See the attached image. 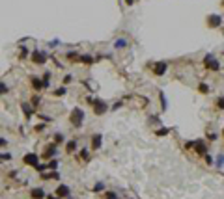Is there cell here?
I'll use <instances>...</instances> for the list:
<instances>
[{"mask_svg":"<svg viewBox=\"0 0 224 199\" xmlns=\"http://www.w3.org/2000/svg\"><path fill=\"white\" fill-rule=\"evenodd\" d=\"M54 154H56V143H50V145H47L45 156H54Z\"/></svg>","mask_w":224,"mask_h":199,"instance_id":"10","label":"cell"},{"mask_svg":"<svg viewBox=\"0 0 224 199\" xmlns=\"http://www.w3.org/2000/svg\"><path fill=\"white\" fill-rule=\"evenodd\" d=\"M32 86H34L36 90H43V87H45V86H43V82H41L39 78H34V80H32Z\"/></svg>","mask_w":224,"mask_h":199,"instance_id":"18","label":"cell"},{"mask_svg":"<svg viewBox=\"0 0 224 199\" xmlns=\"http://www.w3.org/2000/svg\"><path fill=\"white\" fill-rule=\"evenodd\" d=\"M106 110H109V106H106L103 101H95V103H93V112H95V114H99V115H101V114L106 112Z\"/></svg>","mask_w":224,"mask_h":199,"instance_id":"4","label":"cell"},{"mask_svg":"<svg viewBox=\"0 0 224 199\" xmlns=\"http://www.w3.org/2000/svg\"><path fill=\"white\" fill-rule=\"evenodd\" d=\"M79 62H82V63H93V58L92 56H88V54H82V56H79Z\"/></svg>","mask_w":224,"mask_h":199,"instance_id":"16","label":"cell"},{"mask_svg":"<svg viewBox=\"0 0 224 199\" xmlns=\"http://www.w3.org/2000/svg\"><path fill=\"white\" fill-rule=\"evenodd\" d=\"M204 65H206V69H209V71H219L220 69L219 60H215V56H211V54H207V56L204 58Z\"/></svg>","mask_w":224,"mask_h":199,"instance_id":"2","label":"cell"},{"mask_svg":"<svg viewBox=\"0 0 224 199\" xmlns=\"http://www.w3.org/2000/svg\"><path fill=\"white\" fill-rule=\"evenodd\" d=\"M161 103H163V110H166L168 108V104H166V99H164V95L161 93Z\"/></svg>","mask_w":224,"mask_h":199,"instance_id":"30","label":"cell"},{"mask_svg":"<svg viewBox=\"0 0 224 199\" xmlns=\"http://www.w3.org/2000/svg\"><path fill=\"white\" fill-rule=\"evenodd\" d=\"M198 91H200V93H209V86H207V84H200V86H198Z\"/></svg>","mask_w":224,"mask_h":199,"instance_id":"20","label":"cell"},{"mask_svg":"<svg viewBox=\"0 0 224 199\" xmlns=\"http://www.w3.org/2000/svg\"><path fill=\"white\" fill-rule=\"evenodd\" d=\"M63 93H66V87H58V90L54 91V95H58V97H60V95H63Z\"/></svg>","mask_w":224,"mask_h":199,"instance_id":"27","label":"cell"},{"mask_svg":"<svg viewBox=\"0 0 224 199\" xmlns=\"http://www.w3.org/2000/svg\"><path fill=\"white\" fill-rule=\"evenodd\" d=\"M23 162L28 164V166H34V168H36V166L39 164V156H37L36 153H28V154H24V156H23Z\"/></svg>","mask_w":224,"mask_h":199,"instance_id":"3","label":"cell"},{"mask_svg":"<svg viewBox=\"0 0 224 199\" xmlns=\"http://www.w3.org/2000/svg\"><path fill=\"white\" fill-rule=\"evenodd\" d=\"M166 69H168V65H166L164 62L155 63V67H153V71H155V74H157V76H163V74L166 73Z\"/></svg>","mask_w":224,"mask_h":199,"instance_id":"5","label":"cell"},{"mask_svg":"<svg viewBox=\"0 0 224 199\" xmlns=\"http://www.w3.org/2000/svg\"><path fill=\"white\" fill-rule=\"evenodd\" d=\"M32 62H34V63H45V54L39 52V50L32 52Z\"/></svg>","mask_w":224,"mask_h":199,"instance_id":"7","label":"cell"},{"mask_svg":"<svg viewBox=\"0 0 224 199\" xmlns=\"http://www.w3.org/2000/svg\"><path fill=\"white\" fill-rule=\"evenodd\" d=\"M194 147H196V153H198V154H204V156L207 154V145H206L204 141H196Z\"/></svg>","mask_w":224,"mask_h":199,"instance_id":"8","label":"cell"},{"mask_svg":"<svg viewBox=\"0 0 224 199\" xmlns=\"http://www.w3.org/2000/svg\"><path fill=\"white\" fill-rule=\"evenodd\" d=\"M41 179L43 181H54V179H58V173H41Z\"/></svg>","mask_w":224,"mask_h":199,"instance_id":"13","label":"cell"},{"mask_svg":"<svg viewBox=\"0 0 224 199\" xmlns=\"http://www.w3.org/2000/svg\"><path fill=\"white\" fill-rule=\"evenodd\" d=\"M6 160H11V154H9V153H2V154H0V162H6Z\"/></svg>","mask_w":224,"mask_h":199,"instance_id":"22","label":"cell"},{"mask_svg":"<svg viewBox=\"0 0 224 199\" xmlns=\"http://www.w3.org/2000/svg\"><path fill=\"white\" fill-rule=\"evenodd\" d=\"M168 132H170V128H159V130H155V134L157 136H166Z\"/></svg>","mask_w":224,"mask_h":199,"instance_id":"21","label":"cell"},{"mask_svg":"<svg viewBox=\"0 0 224 199\" xmlns=\"http://www.w3.org/2000/svg\"><path fill=\"white\" fill-rule=\"evenodd\" d=\"M69 194H71V190H69V186H66V184H60L56 188V195L58 197H67Z\"/></svg>","mask_w":224,"mask_h":199,"instance_id":"6","label":"cell"},{"mask_svg":"<svg viewBox=\"0 0 224 199\" xmlns=\"http://www.w3.org/2000/svg\"><path fill=\"white\" fill-rule=\"evenodd\" d=\"M217 106H219L220 110H224V97H220V99H217Z\"/></svg>","mask_w":224,"mask_h":199,"instance_id":"26","label":"cell"},{"mask_svg":"<svg viewBox=\"0 0 224 199\" xmlns=\"http://www.w3.org/2000/svg\"><path fill=\"white\" fill-rule=\"evenodd\" d=\"M220 21H222V19H220L219 15H211L207 23H209V26H219V24H220Z\"/></svg>","mask_w":224,"mask_h":199,"instance_id":"11","label":"cell"},{"mask_svg":"<svg viewBox=\"0 0 224 199\" xmlns=\"http://www.w3.org/2000/svg\"><path fill=\"white\" fill-rule=\"evenodd\" d=\"M47 168H49V169H56V168H58V162H56V160H50V162L47 164Z\"/></svg>","mask_w":224,"mask_h":199,"instance_id":"23","label":"cell"},{"mask_svg":"<svg viewBox=\"0 0 224 199\" xmlns=\"http://www.w3.org/2000/svg\"><path fill=\"white\" fill-rule=\"evenodd\" d=\"M204 158H206V162H207V164H213V158L209 156V154H206V156H204Z\"/></svg>","mask_w":224,"mask_h":199,"instance_id":"34","label":"cell"},{"mask_svg":"<svg viewBox=\"0 0 224 199\" xmlns=\"http://www.w3.org/2000/svg\"><path fill=\"white\" fill-rule=\"evenodd\" d=\"M26 54H28V50H26V49L23 47V50H21V58H24V56H26Z\"/></svg>","mask_w":224,"mask_h":199,"instance_id":"35","label":"cell"},{"mask_svg":"<svg viewBox=\"0 0 224 199\" xmlns=\"http://www.w3.org/2000/svg\"><path fill=\"white\" fill-rule=\"evenodd\" d=\"M30 195L34 197V199H43V197H45V192L41 190V188H34V190L30 192Z\"/></svg>","mask_w":224,"mask_h":199,"instance_id":"9","label":"cell"},{"mask_svg":"<svg viewBox=\"0 0 224 199\" xmlns=\"http://www.w3.org/2000/svg\"><path fill=\"white\" fill-rule=\"evenodd\" d=\"M8 145V141L6 140H2V138H0V147H6Z\"/></svg>","mask_w":224,"mask_h":199,"instance_id":"36","label":"cell"},{"mask_svg":"<svg viewBox=\"0 0 224 199\" xmlns=\"http://www.w3.org/2000/svg\"><path fill=\"white\" fill-rule=\"evenodd\" d=\"M69 119H71V125H73L75 128H79V127H82V123H84V112H82L80 108H73Z\"/></svg>","mask_w":224,"mask_h":199,"instance_id":"1","label":"cell"},{"mask_svg":"<svg viewBox=\"0 0 224 199\" xmlns=\"http://www.w3.org/2000/svg\"><path fill=\"white\" fill-rule=\"evenodd\" d=\"M6 91H8V86H6V84H0V95L6 93Z\"/></svg>","mask_w":224,"mask_h":199,"instance_id":"31","label":"cell"},{"mask_svg":"<svg viewBox=\"0 0 224 199\" xmlns=\"http://www.w3.org/2000/svg\"><path fill=\"white\" fill-rule=\"evenodd\" d=\"M125 45H127V41H125V39H118V41L114 43V47H116V49H123Z\"/></svg>","mask_w":224,"mask_h":199,"instance_id":"19","label":"cell"},{"mask_svg":"<svg viewBox=\"0 0 224 199\" xmlns=\"http://www.w3.org/2000/svg\"><path fill=\"white\" fill-rule=\"evenodd\" d=\"M49 78H50V73H45V76H43V86L45 87H49Z\"/></svg>","mask_w":224,"mask_h":199,"instance_id":"24","label":"cell"},{"mask_svg":"<svg viewBox=\"0 0 224 199\" xmlns=\"http://www.w3.org/2000/svg\"><path fill=\"white\" fill-rule=\"evenodd\" d=\"M101 147V134H95L92 140V149H99Z\"/></svg>","mask_w":224,"mask_h":199,"instance_id":"12","label":"cell"},{"mask_svg":"<svg viewBox=\"0 0 224 199\" xmlns=\"http://www.w3.org/2000/svg\"><path fill=\"white\" fill-rule=\"evenodd\" d=\"M63 82H66V84H67V82H71V74H67V76H63Z\"/></svg>","mask_w":224,"mask_h":199,"instance_id":"37","label":"cell"},{"mask_svg":"<svg viewBox=\"0 0 224 199\" xmlns=\"http://www.w3.org/2000/svg\"><path fill=\"white\" fill-rule=\"evenodd\" d=\"M21 108H23V112H24V115L30 119L32 117V108L28 106V103H23V104H21Z\"/></svg>","mask_w":224,"mask_h":199,"instance_id":"14","label":"cell"},{"mask_svg":"<svg viewBox=\"0 0 224 199\" xmlns=\"http://www.w3.org/2000/svg\"><path fill=\"white\" fill-rule=\"evenodd\" d=\"M32 103H34V106H37L39 104V97H34V101H32Z\"/></svg>","mask_w":224,"mask_h":199,"instance_id":"38","label":"cell"},{"mask_svg":"<svg viewBox=\"0 0 224 199\" xmlns=\"http://www.w3.org/2000/svg\"><path fill=\"white\" fill-rule=\"evenodd\" d=\"M194 143H196V141H189V143H185V149H193Z\"/></svg>","mask_w":224,"mask_h":199,"instance_id":"32","label":"cell"},{"mask_svg":"<svg viewBox=\"0 0 224 199\" xmlns=\"http://www.w3.org/2000/svg\"><path fill=\"white\" fill-rule=\"evenodd\" d=\"M125 2H127V4H133V0H125Z\"/></svg>","mask_w":224,"mask_h":199,"instance_id":"39","label":"cell"},{"mask_svg":"<svg viewBox=\"0 0 224 199\" xmlns=\"http://www.w3.org/2000/svg\"><path fill=\"white\" fill-rule=\"evenodd\" d=\"M222 134H224V130H222Z\"/></svg>","mask_w":224,"mask_h":199,"instance_id":"40","label":"cell"},{"mask_svg":"<svg viewBox=\"0 0 224 199\" xmlns=\"http://www.w3.org/2000/svg\"><path fill=\"white\" fill-rule=\"evenodd\" d=\"M66 149H67V153H73L75 149H77V141H75V140H69V141L66 143Z\"/></svg>","mask_w":224,"mask_h":199,"instance_id":"15","label":"cell"},{"mask_svg":"<svg viewBox=\"0 0 224 199\" xmlns=\"http://www.w3.org/2000/svg\"><path fill=\"white\" fill-rule=\"evenodd\" d=\"M207 138L213 141V140H217V134H215V132H209V136H207Z\"/></svg>","mask_w":224,"mask_h":199,"instance_id":"33","label":"cell"},{"mask_svg":"<svg viewBox=\"0 0 224 199\" xmlns=\"http://www.w3.org/2000/svg\"><path fill=\"white\" fill-rule=\"evenodd\" d=\"M103 188H105V184H103V182H97V184L93 186V192H101Z\"/></svg>","mask_w":224,"mask_h":199,"instance_id":"25","label":"cell"},{"mask_svg":"<svg viewBox=\"0 0 224 199\" xmlns=\"http://www.w3.org/2000/svg\"><path fill=\"white\" fill-rule=\"evenodd\" d=\"M106 199H118V195H116L114 192H106Z\"/></svg>","mask_w":224,"mask_h":199,"instance_id":"28","label":"cell"},{"mask_svg":"<svg viewBox=\"0 0 224 199\" xmlns=\"http://www.w3.org/2000/svg\"><path fill=\"white\" fill-rule=\"evenodd\" d=\"M80 156H82L84 160H88V158H90V154H88V151H86V149H82V153H80Z\"/></svg>","mask_w":224,"mask_h":199,"instance_id":"29","label":"cell"},{"mask_svg":"<svg viewBox=\"0 0 224 199\" xmlns=\"http://www.w3.org/2000/svg\"><path fill=\"white\" fill-rule=\"evenodd\" d=\"M215 164H217V168H222V166H224V154H222V153H219V154H217Z\"/></svg>","mask_w":224,"mask_h":199,"instance_id":"17","label":"cell"}]
</instances>
